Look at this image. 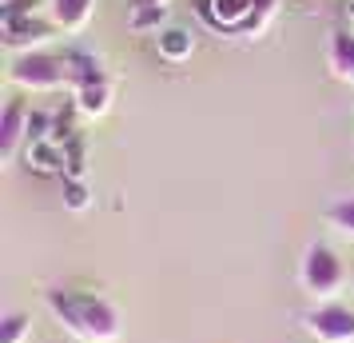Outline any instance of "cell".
I'll return each instance as SVG.
<instances>
[{"instance_id":"obj_17","label":"cell","mask_w":354,"mask_h":343,"mask_svg":"<svg viewBox=\"0 0 354 343\" xmlns=\"http://www.w3.org/2000/svg\"><path fill=\"white\" fill-rule=\"evenodd\" d=\"M274 8H279V0H251V17H247V24L239 33H263L267 20L274 17Z\"/></svg>"},{"instance_id":"obj_5","label":"cell","mask_w":354,"mask_h":343,"mask_svg":"<svg viewBox=\"0 0 354 343\" xmlns=\"http://www.w3.org/2000/svg\"><path fill=\"white\" fill-rule=\"evenodd\" d=\"M52 36H56V20H44V17H20V20H8L4 24V44L17 52H36L44 49Z\"/></svg>"},{"instance_id":"obj_7","label":"cell","mask_w":354,"mask_h":343,"mask_svg":"<svg viewBox=\"0 0 354 343\" xmlns=\"http://www.w3.org/2000/svg\"><path fill=\"white\" fill-rule=\"evenodd\" d=\"M326 64L342 84H354V28H335L326 40Z\"/></svg>"},{"instance_id":"obj_2","label":"cell","mask_w":354,"mask_h":343,"mask_svg":"<svg viewBox=\"0 0 354 343\" xmlns=\"http://www.w3.org/2000/svg\"><path fill=\"white\" fill-rule=\"evenodd\" d=\"M299 279H303V288L319 304H330L346 288V263H342V256H338L335 247L310 244L303 252V263H299Z\"/></svg>"},{"instance_id":"obj_10","label":"cell","mask_w":354,"mask_h":343,"mask_svg":"<svg viewBox=\"0 0 354 343\" xmlns=\"http://www.w3.org/2000/svg\"><path fill=\"white\" fill-rule=\"evenodd\" d=\"M60 56H64L68 84H72V88H84V84L108 80V76H104V68H100V60L92 56V52H84V49H68V52H60Z\"/></svg>"},{"instance_id":"obj_14","label":"cell","mask_w":354,"mask_h":343,"mask_svg":"<svg viewBox=\"0 0 354 343\" xmlns=\"http://www.w3.org/2000/svg\"><path fill=\"white\" fill-rule=\"evenodd\" d=\"M76 108L84 116H104L112 108V80H96V84L76 88Z\"/></svg>"},{"instance_id":"obj_4","label":"cell","mask_w":354,"mask_h":343,"mask_svg":"<svg viewBox=\"0 0 354 343\" xmlns=\"http://www.w3.org/2000/svg\"><path fill=\"white\" fill-rule=\"evenodd\" d=\"M306 331L319 343H354V308L346 304H319L306 311Z\"/></svg>"},{"instance_id":"obj_1","label":"cell","mask_w":354,"mask_h":343,"mask_svg":"<svg viewBox=\"0 0 354 343\" xmlns=\"http://www.w3.org/2000/svg\"><path fill=\"white\" fill-rule=\"evenodd\" d=\"M44 304L56 315V324L72 331L76 340L88 343H112L120 340V311L92 292H68V288H48Z\"/></svg>"},{"instance_id":"obj_9","label":"cell","mask_w":354,"mask_h":343,"mask_svg":"<svg viewBox=\"0 0 354 343\" xmlns=\"http://www.w3.org/2000/svg\"><path fill=\"white\" fill-rule=\"evenodd\" d=\"M156 52L167 64H183V60H192V52H195V36L187 28H179V24H167L156 36Z\"/></svg>"},{"instance_id":"obj_15","label":"cell","mask_w":354,"mask_h":343,"mask_svg":"<svg viewBox=\"0 0 354 343\" xmlns=\"http://www.w3.org/2000/svg\"><path fill=\"white\" fill-rule=\"evenodd\" d=\"M326 224L354 240V196H338L335 204L326 208Z\"/></svg>"},{"instance_id":"obj_20","label":"cell","mask_w":354,"mask_h":343,"mask_svg":"<svg viewBox=\"0 0 354 343\" xmlns=\"http://www.w3.org/2000/svg\"><path fill=\"white\" fill-rule=\"evenodd\" d=\"M20 17H36V0H4L0 4V20H20Z\"/></svg>"},{"instance_id":"obj_16","label":"cell","mask_w":354,"mask_h":343,"mask_svg":"<svg viewBox=\"0 0 354 343\" xmlns=\"http://www.w3.org/2000/svg\"><path fill=\"white\" fill-rule=\"evenodd\" d=\"M28 335H32V319L24 311H8L0 319V343H24Z\"/></svg>"},{"instance_id":"obj_13","label":"cell","mask_w":354,"mask_h":343,"mask_svg":"<svg viewBox=\"0 0 354 343\" xmlns=\"http://www.w3.org/2000/svg\"><path fill=\"white\" fill-rule=\"evenodd\" d=\"M167 20V0H131V12H128V28L136 33H160V24Z\"/></svg>"},{"instance_id":"obj_3","label":"cell","mask_w":354,"mask_h":343,"mask_svg":"<svg viewBox=\"0 0 354 343\" xmlns=\"http://www.w3.org/2000/svg\"><path fill=\"white\" fill-rule=\"evenodd\" d=\"M8 76L24 92H52V88L68 84V68H64V56L36 49V52H20L12 68H8Z\"/></svg>"},{"instance_id":"obj_19","label":"cell","mask_w":354,"mask_h":343,"mask_svg":"<svg viewBox=\"0 0 354 343\" xmlns=\"http://www.w3.org/2000/svg\"><path fill=\"white\" fill-rule=\"evenodd\" d=\"M64 204L72 212H84L88 204H92V192H88V184L84 180H64Z\"/></svg>"},{"instance_id":"obj_12","label":"cell","mask_w":354,"mask_h":343,"mask_svg":"<svg viewBox=\"0 0 354 343\" xmlns=\"http://www.w3.org/2000/svg\"><path fill=\"white\" fill-rule=\"evenodd\" d=\"M28 168H36L40 176H56V172H68V152H64V144H56V140H40V144H28Z\"/></svg>"},{"instance_id":"obj_6","label":"cell","mask_w":354,"mask_h":343,"mask_svg":"<svg viewBox=\"0 0 354 343\" xmlns=\"http://www.w3.org/2000/svg\"><path fill=\"white\" fill-rule=\"evenodd\" d=\"M28 104L24 100H8L4 104V116H0V160L12 164L17 160L20 144H28Z\"/></svg>"},{"instance_id":"obj_18","label":"cell","mask_w":354,"mask_h":343,"mask_svg":"<svg viewBox=\"0 0 354 343\" xmlns=\"http://www.w3.org/2000/svg\"><path fill=\"white\" fill-rule=\"evenodd\" d=\"M52 132H56V120H52L44 108H32V112H28V144L52 140Z\"/></svg>"},{"instance_id":"obj_21","label":"cell","mask_w":354,"mask_h":343,"mask_svg":"<svg viewBox=\"0 0 354 343\" xmlns=\"http://www.w3.org/2000/svg\"><path fill=\"white\" fill-rule=\"evenodd\" d=\"M351 20H354V0H351Z\"/></svg>"},{"instance_id":"obj_11","label":"cell","mask_w":354,"mask_h":343,"mask_svg":"<svg viewBox=\"0 0 354 343\" xmlns=\"http://www.w3.org/2000/svg\"><path fill=\"white\" fill-rule=\"evenodd\" d=\"M48 12H52V20H56V28L80 33L84 24L92 20V12H96V0H52Z\"/></svg>"},{"instance_id":"obj_8","label":"cell","mask_w":354,"mask_h":343,"mask_svg":"<svg viewBox=\"0 0 354 343\" xmlns=\"http://www.w3.org/2000/svg\"><path fill=\"white\" fill-rule=\"evenodd\" d=\"M199 8H203V17L211 24L231 28V33H239L247 17H251V0H199Z\"/></svg>"}]
</instances>
